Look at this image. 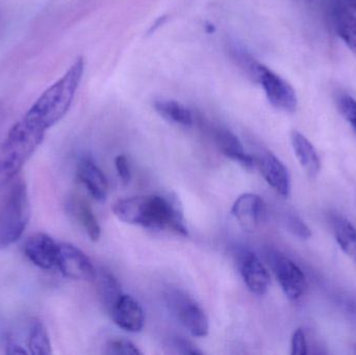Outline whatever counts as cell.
I'll return each instance as SVG.
<instances>
[{
    "label": "cell",
    "mask_w": 356,
    "mask_h": 355,
    "mask_svg": "<svg viewBox=\"0 0 356 355\" xmlns=\"http://www.w3.org/2000/svg\"><path fill=\"white\" fill-rule=\"evenodd\" d=\"M113 213L127 224L188 236L184 208L177 194L134 196L115 202Z\"/></svg>",
    "instance_id": "1"
},
{
    "label": "cell",
    "mask_w": 356,
    "mask_h": 355,
    "mask_svg": "<svg viewBox=\"0 0 356 355\" xmlns=\"http://www.w3.org/2000/svg\"><path fill=\"white\" fill-rule=\"evenodd\" d=\"M85 72V60L79 58L56 83L45 90L24 118L47 131L60 122L70 110Z\"/></svg>",
    "instance_id": "2"
},
{
    "label": "cell",
    "mask_w": 356,
    "mask_h": 355,
    "mask_svg": "<svg viewBox=\"0 0 356 355\" xmlns=\"http://www.w3.org/2000/svg\"><path fill=\"white\" fill-rule=\"evenodd\" d=\"M45 129L33 124L23 117L13 125L0 143V187L10 183L38 149Z\"/></svg>",
    "instance_id": "3"
},
{
    "label": "cell",
    "mask_w": 356,
    "mask_h": 355,
    "mask_svg": "<svg viewBox=\"0 0 356 355\" xmlns=\"http://www.w3.org/2000/svg\"><path fill=\"white\" fill-rule=\"evenodd\" d=\"M31 208L24 181H15L0 204V249L20 239L29 224Z\"/></svg>",
    "instance_id": "4"
},
{
    "label": "cell",
    "mask_w": 356,
    "mask_h": 355,
    "mask_svg": "<svg viewBox=\"0 0 356 355\" xmlns=\"http://www.w3.org/2000/svg\"><path fill=\"white\" fill-rule=\"evenodd\" d=\"M165 302L173 317L193 337L202 338L209 333L207 314L188 294L177 289L168 290L165 293Z\"/></svg>",
    "instance_id": "5"
},
{
    "label": "cell",
    "mask_w": 356,
    "mask_h": 355,
    "mask_svg": "<svg viewBox=\"0 0 356 355\" xmlns=\"http://www.w3.org/2000/svg\"><path fill=\"white\" fill-rule=\"evenodd\" d=\"M269 263L288 299L291 302L300 299L307 289L303 271L292 260L277 251L270 252Z\"/></svg>",
    "instance_id": "6"
},
{
    "label": "cell",
    "mask_w": 356,
    "mask_h": 355,
    "mask_svg": "<svg viewBox=\"0 0 356 355\" xmlns=\"http://www.w3.org/2000/svg\"><path fill=\"white\" fill-rule=\"evenodd\" d=\"M257 83L263 87L272 106L286 113H294L297 110L298 98L294 88L268 67L263 66Z\"/></svg>",
    "instance_id": "7"
},
{
    "label": "cell",
    "mask_w": 356,
    "mask_h": 355,
    "mask_svg": "<svg viewBox=\"0 0 356 355\" xmlns=\"http://www.w3.org/2000/svg\"><path fill=\"white\" fill-rule=\"evenodd\" d=\"M56 266L63 275L73 281H92L96 279V270L90 258L72 244H58Z\"/></svg>",
    "instance_id": "8"
},
{
    "label": "cell",
    "mask_w": 356,
    "mask_h": 355,
    "mask_svg": "<svg viewBox=\"0 0 356 355\" xmlns=\"http://www.w3.org/2000/svg\"><path fill=\"white\" fill-rule=\"evenodd\" d=\"M238 267L243 281L251 293L257 296H263L267 293L271 279L257 254L250 250L238 252Z\"/></svg>",
    "instance_id": "9"
},
{
    "label": "cell",
    "mask_w": 356,
    "mask_h": 355,
    "mask_svg": "<svg viewBox=\"0 0 356 355\" xmlns=\"http://www.w3.org/2000/svg\"><path fill=\"white\" fill-rule=\"evenodd\" d=\"M232 214L240 226L247 233H250L265 220L267 206L261 196L245 193L236 198L232 208Z\"/></svg>",
    "instance_id": "10"
},
{
    "label": "cell",
    "mask_w": 356,
    "mask_h": 355,
    "mask_svg": "<svg viewBox=\"0 0 356 355\" xmlns=\"http://www.w3.org/2000/svg\"><path fill=\"white\" fill-rule=\"evenodd\" d=\"M113 321L119 329L131 333H140L145 324V313L141 304L129 295L118 298L111 308Z\"/></svg>",
    "instance_id": "11"
},
{
    "label": "cell",
    "mask_w": 356,
    "mask_h": 355,
    "mask_svg": "<svg viewBox=\"0 0 356 355\" xmlns=\"http://www.w3.org/2000/svg\"><path fill=\"white\" fill-rule=\"evenodd\" d=\"M58 244L46 233H35L25 241L24 254L35 266L49 270L56 266Z\"/></svg>",
    "instance_id": "12"
},
{
    "label": "cell",
    "mask_w": 356,
    "mask_h": 355,
    "mask_svg": "<svg viewBox=\"0 0 356 355\" xmlns=\"http://www.w3.org/2000/svg\"><path fill=\"white\" fill-rule=\"evenodd\" d=\"M259 169L268 183L282 197H288L291 191V179L284 163L272 152H265L259 158Z\"/></svg>",
    "instance_id": "13"
},
{
    "label": "cell",
    "mask_w": 356,
    "mask_h": 355,
    "mask_svg": "<svg viewBox=\"0 0 356 355\" xmlns=\"http://www.w3.org/2000/svg\"><path fill=\"white\" fill-rule=\"evenodd\" d=\"M77 177L94 199L98 201L106 199L108 194V179L91 158H81L77 166Z\"/></svg>",
    "instance_id": "14"
},
{
    "label": "cell",
    "mask_w": 356,
    "mask_h": 355,
    "mask_svg": "<svg viewBox=\"0 0 356 355\" xmlns=\"http://www.w3.org/2000/svg\"><path fill=\"white\" fill-rule=\"evenodd\" d=\"M291 142L297 160L311 179H316L321 171V160L313 144L297 131L291 133Z\"/></svg>",
    "instance_id": "15"
},
{
    "label": "cell",
    "mask_w": 356,
    "mask_h": 355,
    "mask_svg": "<svg viewBox=\"0 0 356 355\" xmlns=\"http://www.w3.org/2000/svg\"><path fill=\"white\" fill-rule=\"evenodd\" d=\"M215 140L224 156L245 168L251 169L254 166V158L245 151L242 142L234 133L226 129H217L215 131Z\"/></svg>",
    "instance_id": "16"
},
{
    "label": "cell",
    "mask_w": 356,
    "mask_h": 355,
    "mask_svg": "<svg viewBox=\"0 0 356 355\" xmlns=\"http://www.w3.org/2000/svg\"><path fill=\"white\" fill-rule=\"evenodd\" d=\"M334 23L337 33L344 43L356 53V16L344 4L334 10Z\"/></svg>",
    "instance_id": "17"
},
{
    "label": "cell",
    "mask_w": 356,
    "mask_h": 355,
    "mask_svg": "<svg viewBox=\"0 0 356 355\" xmlns=\"http://www.w3.org/2000/svg\"><path fill=\"white\" fill-rule=\"evenodd\" d=\"M334 235L345 254L356 264V229L350 221L342 216L336 217L332 222Z\"/></svg>",
    "instance_id": "18"
},
{
    "label": "cell",
    "mask_w": 356,
    "mask_h": 355,
    "mask_svg": "<svg viewBox=\"0 0 356 355\" xmlns=\"http://www.w3.org/2000/svg\"><path fill=\"white\" fill-rule=\"evenodd\" d=\"M154 108L163 118L166 119L169 122L186 127L192 126L194 123L192 112L184 104L175 101V100H156L154 102Z\"/></svg>",
    "instance_id": "19"
},
{
    "label": "cell",
    "mask_w": 356,
    "mask_h": 355,
    "mask_svg": "<svg viewBox=\"0 0 356 355\" xmlns=\"http://www.w3.org/2000/svg\"><path fill=\"white\" fill-rule=\"evenodd\" d=\"M71 212L76 217L79 222L87 233L88 237L93 242L98 241L102 236V229L91 206L81 199H74L70 204Z\"/></svg>",
    "instance_id": "20"
},
{
    "label": "cell",
    "mask_w": 356,
    "mask_h": 355,
    "mask_svg": "<svg viewBox=\"0 0 356 355\" xmlns=\"http://www.w3.org/2000/svg\"><path fill=\"white\" fill-rule=\"evenodd\" d=\"M29 352L35 355H49L52 354L49 336L43 323L35 321L31 323L29 335Z\"/></svg>",
    "instance_id": "21"
},
{
    "label": "cell",
    "mask_w": 356,
    "mask_h": 355,
    "mask_svg": "<svg viewBox=\"0 0 356 355\" xmlns=\"http://www.w3.org/2000/svg\"><path fill=\"white\" fill-rule=\"evenodd\" d=\"M230 54H232V58H234L236 65H238L242 70H244L245 73H246L252 81L257 83V77H259V72H261L264 65L257 62V60H255L250 53H248L244 48L236 45V44L230 46Z\"/></svg>",
    "instance_id": "22"
},
{
    "label": "cell",
    "mask_w": 356,
    "mask_h": 355,
    "mask_svg": "<svg viewBox=\"0 0 356 355\" xmlns=\"http://www.w3.org/2000/svg\"><path fill=\"white\" fill-rule=\"evenodd\" d=\"M98 287H99V294L102 304L108 311H111L115 302L122 295L118 281L114 275L111 274L108 271H104L100 275Z\"/></svg>",
    "instance_id": "23"
},
{
    "label": "cell",
    "mask_w": 356,
    "mask_h": 355,
    "mask_svg": "<svg viewBox=\"0 0 356 355\" xmlns=\"http://www.w3.org/2000/svg\"><path fill=\"white\" fill-rule=\"evenodd\" d=\"M166 352L170 354L196 355L203 354L202 350L196 345L181 337H171L164 342Z\"/></svg>",
    "instance_id": "24"
},
{
    "label": "cell",
    "mask_w": 356,
    "mask_h": 355,
    "mask_svg": "<svg viewBox=\"0 0 356 355\" xmlns=\"http://www.w3.org/2000/svg\"><path fill=\"white\" fill-rule=\"evenodd\" d=\"M337 106L356 135V99L348 94H340L337 98Z\"/></svg>",
    "instance_id": "25"
},
{
    "label": "cell",
    "mask_w": 356,
    "mask_h": 355,
    "mask_svg": "<svg viewBox=\"0 0 356 355\" xmlns=\"http://www.w3.org/2000/svg\"><path fill=\"white\" fill-rule=\"evenodd\" d=\"M106 354L110 355H141L142 352L133 343L125 339L111 340L106 344Z\"/></svg>",
    "instance_id": "26"
},
{
    "label": "cell",
    "mask_w": 356,
    "mask_h": 355,
    "mask_svg": "<svg viewBox=\"0 0 356 355\" xmlns=\"http://www.w3.org/2000/svg\"><path fill=\"white\" fill-rule=\"evenodd\" d=\"M284 224H286V229L299 239L307 240L312 237L311 229L305 224V221L300 217L296 216V215H286L284 218Z\"/></svg>",
    "instance_id": "27"
},
{
    "label": "cell",
    "mask_w": 356,
    "mask_h": 355,
    "mask_svg": "<svg viewBox=\"0 0 356 355\" xmlns=\"http://www.w3.org/2000/svg\"><path fill=\"white\" fill-rule=\"evenodd\" d=\"M307 342L303 329H298L293 333L292 340H291V354L293 355H305L307 354Z\"/></svg>",
    "instance_id": "28"
},
{
    "label": "cell",
    "mask_w": 356,
    "mask_h": 355,
    "mask_svg": "<svg viewBox=\"0 0 356 355\" xmlns=\"http://www.w3.org/2000/svg\"><path fill=\"white\" fill-rule=\"evenodd\" d=\"M115 167H116L117 173H118V176L120 177L121 181L124 185H129L131 181V166H129V158L123 156V154L117 156L115 158Z\"/></svg>",
    "instance_id": "29"
},
{
    "label": "cell",
    "mask_w": 356,
    "mask_h": 355,
    "mask_svg": "<svg viewBox=\"0 0 356 355\" xmlns=\"http://www.w3.org/2000/svg\"><path fill=\"white\" fill-rule=\"evenodd\" d=\"M6 354H27L25 352L24 348L21 347L20 345H18L17 343H14V342H8L6 344Z\"/></svg>",
    "instance_id": "30"
},
{
    "label": "cell",
    "mask_w": 356,
    "mask_h": 355,
    "mask_svg": "<svg viewBox=\"0 0 356 355\" xmlns=\"http://www.w3.org/2000/svg\"><path fill=\"white\" fill-rule=\"evenodd\" d=\"M349 315H350L353 323L356 325V302L349 306Z\"/></svg>",
    "instance_id": "31"
},
{
    "label": "cell",
    "mask_w": 356,
    "mask_h": 355,
    "mask_svg": "<svg viewBox=\"0 0 356 355\" xmlns=\"http://www.w3.org/2000/svg\"><path fill=\"white\" fill-rule=\"evenodd\" d=\"M347 1H348L349 6L356 10V0H347Z\"/></svg>",
    "instance_id": "32"
}]
</instances>
